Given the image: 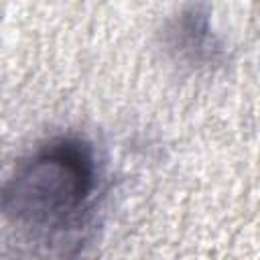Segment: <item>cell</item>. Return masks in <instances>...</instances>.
I'll return each mask as SVG.
<instances>
[{
  "label": "cell",
  "mask_w": 260,
  "mask_h": 260,
  "mask_svg": "<svg viewBox=\"0 0 260 260\" xmlns=\"http://www.w3.org/2000/svg\"><path fill=\"white\" fill-rule=\"evenodd\" d=\"M95 185L91 148L73 138L53 140L22 160L0 189V209L18 221L53 225L75 213Z\"/></svg>",
  "instance_id": "cell-1"
}]
</instances>
